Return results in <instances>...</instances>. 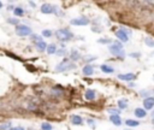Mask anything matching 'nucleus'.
Listing matches in <instances>:
<instances>
[{"instance_id":"obj_1","label":"nucleus","mask_w":154,"mask_h":130,"mask_svg":"<svg viewBox=\"0 0 154 130\" xmlns=\"http://www.w3.org/2000/svg\"><path fill=\"white\" fill-rule=\"evenodd\" d=\"M108 50H110V52H111L113 56H116V57L124 58V56H125V53H124V51H123V46H122V44H120L119 41H116L113 45H111V46L108 47Z\"/></svg>"},{"instance_id":"obj_2","label":"nucleus","mask_w":154,"mask_h":130,"mask_svg":"<svg viewBox=\"0 0 154 130\" xmlns=\"http://www.w3.org/2000/svg\"><path fill=\"white\" fill-rule=\"evenodd\" d=\"M75 68H76L75 64H70L69 60L65 59V60H63L61 63H59V64L57 65L55 72H64V71H66V70H72V69H75Z\"/></svg>"},{"instance_id":"obj_3","label":"nucleus","mask_w":154,"mask_h":130,"mask_svg":"<svg viewBox=\"0 0 154 130\" xmlns=\"http://www.w3.org/2000/svg\"><path fill=\"white\" fill-rule=\"evenodd\" d=\"M55 35L61 41H67V40H71V38H72V33L67 29H59L55 32Z\"/></svg>"},{"instance_id":"obj_4","label":"nucleus","mask_w":154,"mask_h":130,"mask_svg":"<svg viewBox=\"0 0 154 130\" xmlns=\"http://www.w3.org/2000/svg\"><path fill=\"white\" fill-rule=\"evenodd\" d=\"M16 34L19 35V36H27V35H30L31 34V29L28 26L19 24V26L16 27Z\"/></svg>"},{"instance_id":"obj_5","label":"nucleus","mask_w":154,"mask_h":130,"mask_svg":"<svg viewBox=\"0 0 154 130\" xmlns=\"http://www.w3.org/2000/svg\"><path fill=\"white\" fill-rule=\"evenodd\" d=\"M40 11L45 15H49V14H54L57 12V8L55 6H52L51 4H43L40 9Z\"/></svg>"},{"instance_id":"obj_6","label":"nucleus","mask_w":154,"mask_h":130,"mask_svg":"<svg viewBox=\"0 0 154 130\" xmlns=\"http://www.w3.org/2000/svg\"><path fill=\"white\" fill-rule=\"evenodd\" d=\"M72 26H87L89 24V20L86 17H78V18H73L70 22Z\"/></svg>"},{"instance_id":"obj_7","label":"nucleus","mask_w":154,"mask_h":130,"mask_svg":"<svg viewBox=\"0 0 154 130\" xmlns=\"http://www.w3.org/2000/svg\"><path fill=\"white\" fill-rule=\"evenodd\" d=\"M116 36H117L118 40H120L122 42H128V41H129V36H128V34L125 33L124 29L117 30V32H116Z\"/></svg>"},{"instance_id":"obj_8","label":"nucleus","mask_w":154,"mask_h":130,"mask_svg":"<svg viewBox=\"0 0 154 130\" xmlns=\"http://www.w3.org/2000/svg\"><path fill=\"white\" fill-rule=\"evenodd\" d=\"M143 106H144V108L146 110H152L153 107H154V98H147V99H144V101H143Z\"/></svg>"},{"instance_id":"obj_9","label":"nucleus","mask_w":154,"mask_h":130,"mask_svg":"<svg viewBox=\"0 0 154 130\" xmlns=\"http://www.w3.org/2000/svg\"><path fill=\"white\" fill-rule=\"evenodd\" d=\"M118 78L122 80V81H129L130 82V81L135 80L136 76L134 74H120V75H118Z\"/></svg>"},{"instance_id":"obj_10","label":"nucleus","mask_w":154,"mask_h":130,"mask_svg":"<svg viewBox=\"0 0 154 130\" xmlns=\"http://www.w3.org/2000/svg\"><path fill=\"white\" fill-rule=\"evenodd\" d=\"M110 120H111L114 125H117V126L122 125V119H120V116H118V114H111V116H110Z\"/></svg>"},{"instance_id":"obj_11","label":"nucleus","mask_w":154,"mask_h":130,"mask_svg":"<svg viewBox=\"0 0 154 130\" xmlns=\"http://www.w3.org/2000/svg\"><path fill=\"white\" fill-rule=\"evenodd\" d=\"M84 98H86L87 100H94V99L96 98V93H95V90H93V89H88V90L86 92V94H84Z\"/></svg>"},{"instance_id":"obj_12","label":"nucleus","mask_w":154,"mask_h":130,"mask_svg":"<svg viewBox=\"0 0 154 130\" xmlns=\"http://www.w3.org/2000/svg\"><path fill=\"white\" fill-rule=\"evenodd\" d=\"M71 122H72V124H75V125H82V123H83V119H82L80 116L73 114V116L71 117Z\"/></svg>"},{"instance_id":"obj_13","label":"nucleus","mask_w":154,"mask_h":130,"mask_svg":"<svg viewBox=\"0 0 154 130\" xmlns=\"http://www.w3.org/2000/svg\"><path fill=\"white\" fill-rule=\"evenodd\" d=\"M82 71H83V74L86 76H90V75L94 74V68H93V65H86Z\"/></svg>"},{"instance_id":"obj_14","label":"nucleus","mask_w":154,"mask_h":130,"mask_svg":"<svg viewBox=\"0 0 154 130\" xmlns=\"http://www.w3.org/2000/svg\"><path fill=\"white\" fill-rule=\"evenodd\" d=\"M146 114H147V113H146V110H143V108H140V107H138V108L135 110V116H136L137 118H144Z\"/></svg>"},{"instance_id":"obj_15","label":"nucleus","mask_w":154,"mask_h":130,"mask_svg":"<svg viewBox=\"0 0 154 130\" xmlns=\"http://www.w3.org/2000/svg\"><path fill=\"white\" fill-rule=\"evenodd\" d=\"M36 47H37V50L40 51V52H43V51H47V45H46V42L45 41H39V42H36Z\"/></svg>"},{"instance_id":"obj_16","label":"nucleus","mask_w":154,"mask_h":130,"mask_svg":"<svg viewBox=\"0 0 154 130\" xmlns=\"http://www.w3.org/2000/svg\"><path fill=\"white\" fill-rule=\"evenodd\" d=\"M100 69H101V71L102 72H105V74H112L113 71H114V69L112 68V66H110V65H101L100 66Z\"/></svg>"},{"instance_id":"obj_17","label":"nucleus","mask_w":154,"mask_h":130,"mask_svg":"<svg viewBox=\"0 0 154 130\" xmlns=\"http://www.w3.org/2000/svg\"><path fill=\"white\" fill-rule=\"evenodd\" d=\"M125 124H126L128 126H130V128H135V126H137V125L140 124V122L134 120V119H126V120H125Z\"/></svg>"},{"instance_id":"obj_18","label":"nucleus","mask_w":154,"mask_h":130,"mask_svg":"<svg viewBox=\"0 0 154 130\" xmlns=\"http://www.w3.org/2000/svg\"><path fill=\"white\" fill-rule=\"evenodd\" d=\"M118 107H119L120 110H125V108L128 107V100H125V99H120V100L118 101Z\"/></svg>"},{"instance_id":"obj_19","label":"nucleus","mask_w":154,"mask_h":130,"mask_svg":"<svg viewBox=\"0 0 154 130\" xmlns=\"http://www.w3.org/2000/svg\"><path fill=\"white\" fill-rule=\"evenodd\" d=\"M70 58L72 59V60H78L80 58H81V54L77 52L76 50H73V51H71V54H70Z\"/></svg>"},{"instance_id":"obj_20","label":"nucleus","mask_w":154,"mask_h":130,"mask_svg":"<svg viewBox=\"0 0 154 130\" xmlns=\"http://www.w3.org/2000/svg\"><path fill=\"white\" fill-rule=\"evenodd\" d=\"M57 52V47H55V45H48V47H47V53L48 54H53V53H55Z\"/></svg>"},{"instance_id":"obj_21","label":"nucleus","mask_w":154,"mask_h":130,"mask_svg":"<svg viewBox=\"0 0 154 130\" xmlns=\"http://www.w3.org/2000/svg\"><path fill=\"white\" fill-rule=\"evenodd\" d=\"M13 12H15V15H16V16L21 17V16H23V14H24V10H23L22 8H15Z\"/></svg>"},{"instance_id":"obj_22","label":"nucleus","mask_w":154,"mask_h":130,"mask_svg":"<svg viewBox=\"0 0 154 130\" xmlns=\"http://www.w3.org/2000/svg\"><path fill=\"white\" fill-rule=\"evenodd\" d=\"M144 42H146V45H147V46H149V47H154V40H153V39H150V38H146V39H144Z\"/></svg>"},{"instance_id":"obj_23","label":"nucleus","mask_w":154,"mask_h":130,"mask_svg":"<svg viewBox=\"0 0 154 130\" xmlns=\"http://www.w3.org/2000/svg\"><path fill=\"white\" fill-rule=\"evenodd\" d=\"M41 130H52V125L48 123H42L41 124Z\"/></svg>"},{"instance_id":"obj_24","label":"nucleus","mask_w":154,"mask_h":130,"mask_svg":"<svg viewBox=\"0 0 154 130\" xmlns=\"http://www.w3.org/2000/svg\"><path fill=\"white\" fill-rule=\"evenodd\" d=\"M10 129H11V123H5L0 125V130H10Z\"/></svg>"},{"instance_id":"obj_25","label":"nucleus","mask_w":154,"mask_h":130,"mask_svg":"<svg viewBox=\"0 0 154 130\" xmlns=\"http://www.w3.org/2000/svg\"><path fill=\"white\" fill-rule=\"evenodd\" d=\"M42 35H43L45 38H51V36H52V32H51V30H43V32H42Z\"/></svg>"},{"instance_id":"obj_26","label":"nucleus","mask_w":154,"mask_h":130,"mask_svg":"<svg viewBox=\"0 0 154 130\" xmlns=\"http://www.w3.org/2000/svg\"><path fill=\"white\" fill-rule=\"evenodd\" d=\"M107 111H108V113H112V114H118V116H119V111H118V110H116V108H108Z\"/></svg>"},{"instance_id":"obj_27","label":"nucleus","mask_w":154,"mask_h":130,"mask_svg":"<svg viewBox=\"0 0 154 130\" xmlns=\"http://www.w3.org/2000/svg\"><path fill=\"white\" fill-rule=\"evenodd\" d=\"M7 22L10 24H18V20H16V18H10V20H7Z\"/></svg>"},{"instance_id":"obj_28","label":"nucleus","mask_w":154,"mask_h":130,"mask_svg":"<svg viewBox=\"0 0 154 130\" xmlns=\"http://www.w3.org/2000/svg\"><path fill=\"white\" fill-rule=\"evenodd\" d=\"M98 42H100V44H110L111 40L110 39H100V40H98Z\"/></svg>"},{"instance_id":"obj_29","label":"nucleus","mask_w":154,"mask_h":130,"mask_svg":"<svg viewBox=\"0 0 154 130\" xmlns=\"http://www.w3.org/2000/svg\"><path fill=\"white\" fill-rule=\"evenodd\" d=\"M57 54H58V56H63V54H65V50H60V51H58V52H57Z\"/></svg>"},{"instance_id":"obj_30","label":"nucleus","mask_w":154,"mask_h":130,"mask_svg":"<svg viewBox=\"0 0 154 130\" xmlns=\"http://www.w3.org/2000/svg\"><path fill=\"white\" fill-rule=\"evenodd\" d=\"M87 123H89V124H90V126H93V128H94V120H93V119H88V120H87Z\"/></svg>"},{"instance_id":"obj_31","label":"nucleus","mask_w":154,"mask_h":130,"mask_svg":"<svg viewBox=\"0 0 154 130\" xmlns=\"http://www.w3.org/2000/svg\"><path fill=\"white\" fill-rule=\"evenodd\" d=\"M130 56H131V57H134V58H137V57H140L141 54H140V53H131Z\"/></svg>"},{"instance_id":"obj_32","label":"nucleus","mask_w":154,"mask_h":130,"mask_svg":"<svg viewBox=\"0 0 154 130\" xmlns=\"http://www.w3.org/2000/svg\"><path fill=\"white\" fill-rule=\"evenodd\" d=\"M11 130H24V128H23V126H16V128H13V129H11Z\"/></svg>"},{"instance_id":"obj_33","label":"nucleus","mask_w":154,"mask_h":130,"mask_svg":"<svg viewBox=\"0 0 154 130\" xmlns=\"http://www.w3.org/2000/svg\"><path fill=\"white\" fill-rule=\"evenodd\" d=\"M1 8H3V3H1V2H0V9H1Z\"/></svg>"},{"instance_id":"obj_34","label":"nucleus","mask_w":154,"mask_h":130,"mask_svg":"<svg viewBox=\"0 0 154 130\" xmlns=\"http://www.w3.org/2000/svg\"><path fill=\"white\" fill-rule=\"evenodd\" d=\"M152 123H153V124H154V119H153V120H152Z\"/></svg>"},{"instance_id":"obj_35","label":"nucleus","mask_w":154,"mask_h":130,"mask_svg":"<svg viewBox=\"0 0 154 130\" xmlns=\"http://www.w3.org/2000/svg\"><path fill=\"white\" fill-rule=\"evenodd\" d=\"M153 117H154V111H153Z\"/></svg>"},{"instance_id":"obj_36","label":"nucleus","mask_w":154,"mask_h":130,"mask_svg":"<svg viewBox=\"0 0 154 130\" xmlns=\"http://www.w3.org/2000/svg\"><path fill=\"white\" fill-rule=\"evenodd\" d=\"M125 130H131V129H125Z\"/></svg>"}]
</instances>
